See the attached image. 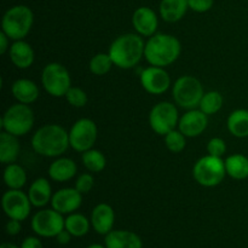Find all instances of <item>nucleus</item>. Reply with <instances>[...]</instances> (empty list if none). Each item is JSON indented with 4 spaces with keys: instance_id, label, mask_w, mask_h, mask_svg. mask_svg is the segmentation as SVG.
Listing matches in <instances>:
<instances>
[{
    "instance_id": "9d476101",
    "label": "nucleus",
    "mask_w": 248,
    "mask_h": 248,
    "mask_svg": "<svg viewBox=\"0 0 248 248\" xmlns=\"http://www.w3.org/2000/svg\"><path fill=\"white\" fill-rule=\"evenodd\" d=\"M98 137V128L91 119L82 118L75 121L69 131L70 147L79 153L92 149Z\"/></svg>"
},
{
    "instance_id": "f8f14e48",
    "label": "nucleus",
    "mask_w": 248,
    "mask_h": 248,
    "mask_svg": "<svg viewBox=\"0 0 248 248\" xmlns=\"http://www.w3.org/2000/svg\"><path fill=\"white\" fill-rule=\"evenodd\" d=\"M2 211L9 217V219L26 220L31 211V202L28 194L21 189H9L5 191L1 199Z\"/></svg>"
},
{
    "instance_id": "20e7f679",
    "label": "nucleus",
    "mask_w": 248,
    "mask_h": 248,
    "mask_svg": "<svg viewBox=\"0 0 248 248\" xmlns=\"http://www.w3.org/2000/svg\"><path fill=\"white\" fill-rule=\"evenodd\" d=\"M34 23V14L27 5H14L6 10L1 19V31L11 40H23Z\"/></svg>"
},
{
    "instance_id": "7ed1b4c3",
    "label": "nucleus",
    "mask_w": 248,
    "mask_h": 248,
    "mask_svg": "<svg viewBox=\"0 0 248 248\" xmlns=\"http://www.w3.org/2000/svg\"><path fill=\"white\" fill-rule=\"evenodd\" d=\"M181 41L171 34H154L145 43L144 57L150 65L169 67L181 56Z\"/></svg>"
},
{
    "instance_id": "6e6552de",
    "label": "nucleus",
    "mask_w": 248,
    "mask_h": 248,
    "mask_svg": "<svg viewBox=\"0 0 248 248\" xmlns=\"http://www.w3.org/2000/svg\"><path fill=\"white\" fill-rule=\"evenodd\" d=\"M41 84L52 97H64L72 87V79L67 68L61 63H48L41 73Z\"/></svg>"
},
{
    "instance_id": "473e14b6",
    "label": "nucleus",
    "mask_w": 248,
    "mask_h": 248,
    "mask_svg": "<svg viewBox=\"0 0 248 248\" xmlns=\"http://www.w3.org/2000/svg\"><path fill=\"white\" fill-rule=\"evenodd\" d=\"M65 99H67L68 103L70 104L74 108H82V107L86 106L87 103V94L80 87L72 86L68 92L65 93Z\"/></svg>"
},
{
    "instance_id": "f3484780",
    "label": "nucleus",
    "mask_w": 248,
    "mask_h": 248,
    "mask_svg": "<svg viewBox=\"0 0 248 248\" xmlns=\"http://www.w3.org/2000/svg\"><path fill=\"white\" fill-rule=\"evenodd\" d=\"M115 223V212L108 203H98L91 213V225L99 235H107L113 230Z\"/></svg>"
},
{
    "instance_id": "4468645a",
    "label": "nucleus",
    "mask_w": 248,
    "mask_h": 248,
    "mask_svg": "<svg viewBox=\"0 0 248 248\" xmlns=\"http://www.w3.org/2000/svg\"><path fill=\"white\" fill-rule=\"evenodd\" d=\"M51 207L62 215H70L80 208L82 203V194L75 188H63L52 195Z\"/></svg>"
},
{
    "instance_id": "f257e3e1",
    "label": "nucleus",
    "mask_w": 248,
    "mask_h": 248,
    "mask_svg": "<svg viewBox=\"0 0 248 248\" xmlns=\"http://www.w3.org/2000/svg\"><path fill=\"white\" fill-rule=\"evenodd\" d=\"M69 147V132L57 124L41 126L31 137V148L41 156L60 157Z\"/></svg>"
},
{
    "instance_id": "f03ea898",
    "label": "nucleus",
    "mask_w": 248,
    "mask_h": 248,
    "mask_svg": "<svg viewBox=\"0 0 248 248\" xmlns=\"http://www.w3.org/2000/svg\"><path fill=\"white\" fill-rule=\"evenodd\" d=\"M145 43L143 36L137 33H126L118 36L111 43L108 53L114 65L121 69H131L136 67L144 57Z\"/></svg>"
},
{
    "instance_id": "dca6fc26",
    "label": "nucleus",
    "mask_w": 248,
    "mask_h": 248,
    "mask_svg": "<svg viewBox=\"0 0 248 248\" xmlns=\"http://www.w3.org/2000/svg\"><path fill=\"white\" fill-rule=\"evenodd\" d=\"M132 26L140 36H153L159 26L157 15L152 7L140 6L132 15Z\"/></svg>"
},
{
    "instance_id": "423d86ee",
    "label": "nucleus",
    "mask_w": 248,
    "mask_h": 248,
    "mask_svg": "<svg viewBox=\"0 0 248 248\" xmlns=\"http://www.w3.org/2000/svg\"><path fill=\"white\" fill-rule=\"evenodd\" d=\"M227 176L224 160L212 155H206L199 159L193 167V177L200 186L213 188L219 186Z\"/></svg>"
},
{
    "instance_id": "79ce46f5",
    "label": "nucleus",
    "mask_w": 248,
    "mask_h": 248,
    "mask_svg": "<svg viewBox=\"0 0 248 248\" xmlns=\"http://www.w3.org/2000/svg\"><path fill=\"white\" fill-rule=\"evenodd\" d=\"M87 248H107L106 247V245H99V244H93V245H91V246H89Z\"/></svg>"
},
{
    "instance_id": "7c9ffc66",
    "label": "nucleus",
    "mask_w": 248,
    "mask_h": 248,
    "mask_svg": "<svg viewBox=\"0 0 248 248\" xmlns=\"http://www.w3.org/2000/svg\"><path fill=\"white\" fill-rule=\"evenodd\" d=\"M114 65L113 60H111L109 53H97L90 61V72L97 77H103V75L108 74L110 72L111 67Z\"/></svg>"
},
{
    "instance_id": "bb28decb",
    "label": "nucleus",
    "mask_w": 248,
    "mask_h": 248,
    "mask_svg": "<svg viewBox=\"0 0 248 248\" xmlns=\"http://www.w3.org/2000/svg\"><path fill=\"white\" fill-rule=\"evenodd\" d=\"M4 183L9 189H22L27 183V172L21 165L9 164L4 170Z\"/></svg>"
},
{
    "instance_id": "a19ab883",
    "label": "nucleus",
    "mask_w": 248,
    "mask_h": 248,
    "mask_svg": "<svg viewBox=\"0 0 248 248\" xmlns=\"http://www.w3.org/2000/svg\"><path fill=\"white\" fill-rule=\"evenodd\" d=\"M0 248H21V247L16 246V245H14V244H9V242H5V244H2L1 246H0Z\"/></svg>"
},
{
    "instance_id": "c9c22d12",
    "label": "nucleus",
    "mask_w": 248,
    "mask_h": 248,
    "mask_svg": "<svg viewBox=\"0 0 248 248\" xmlns=\"http://www.w3.org/2000/svg\"><path fill=\"white\" fill-rule=\"evenodd\" d=\"M189 9L193 10L198 14H203V12L210 11L213 7L215 0H188Z\"/></svg>"
},
{
    "instance_id": "e433bc0d",
    "label": "nucleus",
    "mask_w": 248,
    "mask_h": 248,
    "mask_svg": "<svg viewBox=\"0 0 248 248\" xmlns=\"http://www.w3.org/2000/svg\"><path fill=\"white\" fill-rule=\"evenodd\" d=\"M5 230H6L7 235H11V236H15V235L19 234L22 230L21 220L17 219H9V222L5 225Z\"/></svg>"
},
{
    "instance_id": "4be33fe9",
    "label": "nucleus",
    "mask_w": 248,
    "mask_h": 248,
    "mask_svg": "<svg viewBox=\"0 0 248 248\" xmlns=\"http://www.w3.org/2000/svg\"><path fill=\"white\" fill-rule=\"evenodd\" d=\"M12 96L15 97L18 103L31 104L36 102L40 96L39 87L33 80L29 79H18L12 84L11 86Z\"/></svg>"
},
{
    "instance_id": "2f4dec72",
    "label": "nucleus",
    "mask_w": 248,
    "mask_h": 248,
    "mask_svg": "<svg viewBox=\"0 0 248 248\" xmlns=\"http://www.w3.org/2000/svg\"><path fill=\"white\" fill-rule=\"evenodd\" d=\"M164 137H165V145H166V148L171 153L178 154V153L183 152L184 148H186V137L179 130H172L171 132L165 135Z\"/></svg>"
},
{
    "instance_id": "ea45409f",
    "label": "nucleus",
    "mask_w": 248,
    "mask_h": 248,
    "mask_svg": "<svg viewBox=\"0 0 248 248\" xmlns=\"http://www.w3.org/2000/svg\"><path fill=\"white\" fill-rule=\"evenodd\" d=\"M70 239H72V235H70V232L65 229H63L62 232L56 236V240H57L58 244L61 245H67L68 242L70 241Z\"/></svg>"
},
{
    "instance_id": "ddd939ff",
    "label": "nucleus",
    "mask_w": 248,
    "mask_h": 248,
    "mask_svg": "<svg viewBox=\"0 0 248 248\" xmlns=\"http://www.w3.org/2000/svg\"><path fill=\"white\" fill-rule=\"evenodd\" d=\"M140 85L150 94H162L171 86V78L165 68L150 67L142 70L140 77Z\"/></svg>"
},
{
    "instance_id": "72a5a7b5",
    "label": "nucleus",
    "mask_w": 248,
    "mask_h": 248,
    "mask_svg": "<svg viewBox=\"0 0 248 248\" xmlns=\"http://www.w3.org/2000/svg\"><path fill=\"white\" fill-rule=\"evenodd\" d=\"M94 186V178L91 173H81L75 181V186L78 191L84 195V194H89L92 190Z\"/></svg>"
},
{
    "instance_id": "6ab92c4d",
    "label": "nucleus",
    "mask_w": 248,
    "mask_h": 248,
    "mask_svg": "<svg viewBox=\"0 0 248 248\" xmlns=\"http://www.w3.org/2000/svg\"><path fill=\"white\" fill-rule=\"evenodd\" d=\"M107 248H143L142 239L130 230H111L106 235Z\"/></svg>"
},
{
    "instance_id": "393cba45",
    "label": "nucleus",
    "mask_w": 248,
    "mask_h": 248,
    "mask_svg": "<svg viewBox=\"0 0 248 248\" xmlns=\"http://www.w3.org/2000/svg\"><path fill=\"white\" fill-rule=\"evenodd\" d=\"M225 171L229 177L236 181L248 178V157L242 154H232L224 160Z\"/></svg>"
},
{
    "instance_id": "1a4fd4ad",
    "label": "nucleus",
    "mask_w": 248,
    "mask_h": 248,
    "mask_svg": "<svg viewBox=\"0 0 248 248\" xmlns=\"http://www.w3.org/2000/svg\"><path fill=\"white\" fill-rule=\"evenodd\" d=\"M178 109L173 103L160 102L155 104L149 113V125L155 133L165 136L178 126Z\"/></svg>"
},
{
    "instance_id": "cd10ccee",
    "label": "nucleus",
    "mask_w": 248,
    "mask_h": 248,
    "mask_svg": "<svg viewBox=\"0 0 248 248\" xmlns=\"http://www.w3.org/2000/svg\"><path fill=\"white\" fill-rule=\"evenodd\" d=\"M64 229L74 237H82L89 232L90 220L81 213H70L64 219Z\"/></svg>"
},
{
    "instance_id": "9b49d317",
    "label": "nucleus",
    "mask_w": 248,
    "mask_h": 248,
    "mask_svg": "<svg viewBox=\"0 0 248 248\" xmlns=\"http://www.w3.org/2000/svg\"><path fill=\"white\" fill-rule=\"evenodd\" d=\"M31 225L40 237H56L64 229V218L52 207L43 208L33 216Z\"/></svg>"
},
{
    "instance_id": "a878e982",
    "label": "nucleus",
    "mask_w": 248,
    "mask_h": 248,
    "mask_svg": "<svg viewBox=\"0 0 248 248\" xmlns=\"http://www.w3.org/2000/svg\"><path fill=\"white\" fill-rule=\"evenodd\" d=\"M229 132L236 138L248 137V110L236 109L229 115L227 121Z\"/></svg>"
},
{
    "instance_id": "2eb2a0df",
    "label": "nucleus",
    "mask_w": 248,
    "mask_h": 248,
    "mask_svg": "<svg viewBox=\"0 0 248 248\" xmlns=\"http://www.w3.org/2000/svg\"><path fill=\"white\" fill-rule=\"evenodd\" d=\"M208 115L200 109H189L182 118H179L178 130L186 137H198L207 128Z\"/></svg>"
},
{
    "instance_id": "c756f323",
    "label": "nucleus",
    "mask_w": 248,
    "mask_h": 248,
    "mask_svg": "<svg viewBox=\"0 0 248 248\" xmlns=\"http://www.w3.org/2000/svg\"><path fill=\"white\" fill-rule=\"evenodd\" d=\"M223 96L218 91L206 92L201 98L199 109L202 110L206 115H215L222 109L223 107Z\"/></svg>"
},
{
    "instance_id": "39448f33",
    "label": "nucleus",
    "mask_w": 248,
    "mask_h": 248,
    "mask_svg": "<svg viewBox=\"0 0 248 248\" xmlns=\"http://www.w3.org/2000/svg\"><path fill=\"white\" fill-rule=\"evenodd\" d=\"M34 121L35 118L31 107L28 104L16 103L7 108L2 115L1 128L17 137H23L33 128Z\"/></svg>"
},
{
    "instance_id": "0eeeda50",
    "label": "nucleus",
    "mask_w": 248,
    "mask_h": 248,
    "mask_svg": "<svg viewBox=\"0 0 248 248\" xmlns=\"http://www.w3.org/2000/svg\"><path fill=\"white\" fill-rule=\"evenodd\" d=\"M203 94L205 92H203L201 81L191 75H183L178 78L172 89V97L174 99V103L188 110L199 107Z\"/></svg>"
},
{
    "instance_id": "a211bd4d",
    "label": "nucleus",
    "mask_w": 248,
    "mask_h": 248,
    "mask_svg": "<svg viewBox=\"0 0 248 248\" xmlns=\"http://www.w3.org/2000/svg\"><path fill=\"white\" fill-rule=\"evenodd\" d=\"M9 53L12 64L18 69H27V68L31 67L34 60H35L33 47L31 44L24 41V39L14 41V44L10 46Z\"/></svg>"
},
{
    "instance_id": "5701e85b",
    "label": "nucleus",
    "mask_w": 248,
    "mask_h": 248,
    "mask_svg": "<svg viewBox=\"0 0 248 248\" xmlns=\"http://www.w3.org/2000/svg\"><path fill=\"white\" fill-rule=\"evenodd\" d=\"M189 10L188 0H161L159 12L161 18L169 23H176L186 16Z\"/></svg>"
},
{
    "instance_id": "b1692460",
    "label": "nucleus",
    "mask_w": 248,
    "mask_h": 248,
    "mask_svg": "<svg viewBox=\"0 0 248 248\" xmlns=\"http://www.w3.org/2000/svg\"><path fill=\"white\" fill-rule=\"evenodd\" d=\"M21 152L18 137L2 131L0 133V162L4 165L14 164Z\"/></svg>"
},
{
    "instance_id": "58836bf2",
    "label": "nucleus",
    "mask_w": 248,
    "mask_h": 248,
    "mask_svg": "<svg viewBox=\"0 0 248 248\" xmlns=\"http://www.w3.org/2000/svg\"><path fill=\"white\" fill-rule=\"evenodd\" d=\"M10 40H11V39H10L4 31H0V53H1V55H5V53L10 50V46H11L10 45Z\"/></svg>"
},
{
    "instance_id": "f704fd0d",
    "label": "nucleus",
    "mask_w": 248,
    "mask_h": 248,
    "mask_svg": "<svg viewBox=\"0 0 248 248\" xmlns=\"http://www.w3.org/2000/svg\"><path fill=\"white\" fill-rule=\"evenodd\" d=\"M207 153L208 155H212L216 157H222L227 153V144L224 140L219 137H215L210 140L207 143Z\"/></svg>"
},
{
    "instance_id": "412c9836",
    "label": "nucleus",
    "mask_w": 248,
    "mask_h": 248,
    "mask_svg": "<svg viewBox=\"0 0 248 248\" xmlns=\"http://www.w3.org/2000/svg\"><path fill=\"white\" fill-rule=\"evenodd\" d=\"M52 195L53 194L52 189H51V184L46 178L40 177V178L31 182L28 190V196L34 207H45L48 202H51Z\"/></svg>"
},
{
    "instance_id": "aec40b11",
    "label": "nucleus",
    "mask_w": 248,
    "mask_h": 248,
    "mask_svg": "<svg viewBox=\"0 0 248 248\" xmlns=\"http://www.w3.org/2000/svg\"><path fill=\"white\" fill-rule=\"evenodd\" d=\"M78 167L74 160L69 157H57L48 166V177L52 181L64 183L77 174Z\"/></svg>"
},
{
    "instance_id": "4c0bfd02",
    "label": "nucleus",
    "mask_w": 248,
    "mask_h": 248,
    "mask_svg": "<svg viewBox=\"0 0 248 248\" xmlns=\"http://www.w3.org/2000/svg\"><path fill=\"white\" fill-rule=\"evenodd\" d=\"M21 248H43V244L36 236H28L22 241Z\"/></svg>"
},
{
    "instance_id": "c85d7f7f",
    "label": "nucleus",
    "mask_w": 248,
    "mask_h": 248,
    "mask_svg": "<svg viewBox=\"0 0 248 248\" xmlns=\"http://www.w3.org/2000/svg\"><path fill=\"white\" fill-rule=\"evenodd\" d=\"M82 164L87 171L92 173H98L102 172L107 166V159L101 150L90 149L87 152L82 153Z\"/></svg>"
}]
</instances>
